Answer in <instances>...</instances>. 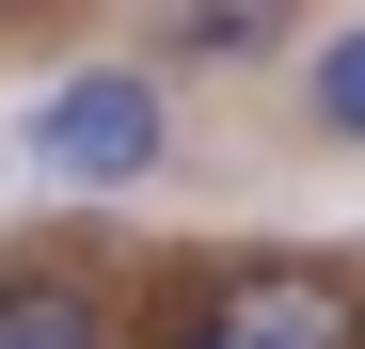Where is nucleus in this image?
Segmentation results:
<instances>
[{
	"instance_id": "obj_4",
	"label": "nucleus",
	"mask_w": 365,
	"mask_h": 349,
	"mask_svg": "<svg viewBox=\"0 0 365 349\" xmlns=\"http://www.w3.org/2000/svg\"><path fill=\"white\" fill-rule=\"evenodd\" d=\"M302 95H318V127H334V143H365V16L318 48V64H302Z\"/></svg>"
},
{
	"instance_id": "obj_1",
	"label": "nucleus",
	"mask_w": 365,
	"mask_h": 349,
	"mask_svg": "<svg viewBox=\"0 0 365 349\" xmlns=\"http://www.w3.org/2000/svg\"><path fill=\"white\" fill-rule=\"evenodd\" d=\"M16 143H32L48 191H128V174H159V143H175V95H159L143 64H80V80L32 95Z\"/></svg>"
},
{
	"instance_id": "obj_5",
	"label": "nucleus",
	"mask_w": 365,
	"mask_h": 349,
	"mask_svg": "<svg viewBox=\"0 0 365 349\" xmlns=\"http://www.w3.org/2000/svg\"><path fill=\"white\" fill-rule=\"evenodd\" d=\"M255 32H270L255 0H175V32H159V48H175V64H238Z\"/></svg>"
},
{
	"instance_id": "obj_2",
	"label": "nucleus",
	"mask_w": 365,
	"mask_h": 349,
	"mask_svg": "<svg viewBox=\"0 0 365 349\" xmlns=\"http://www.w3.org/2000/svg\"><path fill=\"white\" fill-rule=\"evenodd\" d=\"M175 349H365V286H334V270H238Z\"/></svg>"
},
{
	"instance_id": "obj_3",
	"label": "nucleus",
	"mask_w": 365,
	"mask_h": 349,
	"mask_svg": "<svg viewBox=\"0 0 365 349\" xmlns=\"http://www.w3.org/2000/svg\"><path fill=\"white\" fill-rule=\"evenodd\" d=\"M0 349H111V302L80 270H0Z\"/></svg>"
}]
</instances>
